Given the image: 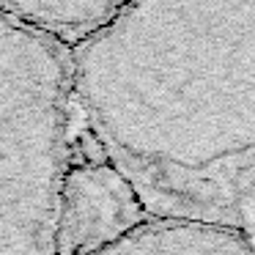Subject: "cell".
Returning a JSON list of instances; mask_svg holds the SVG:
<instances>
[{"mask_svg":"<svg viewBox=\"0 0 255 255\" xmlns=\"http://www.w3.org/2000/svg\"><path fill=\"white\" fill-rule=\"evenodd\" d=\"M127 3L129 0H0V14L72 50L105 28Z\"/></svg>","mask_w":255,"mask_h":255,"instance_id":"277c9868","label":"cell"},{"mask_svg":"<svg viewBox=\"0 0 255 255\" xmlns=\"http://www.w3.org/2000/svg\"><path fill=\"white\" fill-rule=\"evenodd\" d=\"M74 118L72 50L0 14V255H55Z\"/></svg>","mask_w":255,"mask_h":255,"instance_id":"7a4b0ae2","label":"cell"},{"mask_svg":"<svg viewBox=\"0 0 255 255\" xmlns=\"http://www.w3.org/2000/svg\"><path fill=\"white\" fill-rule=\"evenodd\" d=\"M72 94L148 217L255 247V0H129L72 47Z\"/></svg>","mask_w":255,"mask_h":255,"instance_id":"6da1fadb","label":"cell"},{"mask_svg":"<svg viewBox=\"0 0 255 255\" xmlns=\"http://www.w3.org/2000/svg\"><path fill=\"white\" fill-rule=\"evenodd\" d=\"M148 220L132 184L105 154L80 156L72 151L58 195L55 255H96Z\"/></svg>","mask_w":255,"mask_h":255,"instance_id":"3957f363","label":"cell"}]
</instances>
